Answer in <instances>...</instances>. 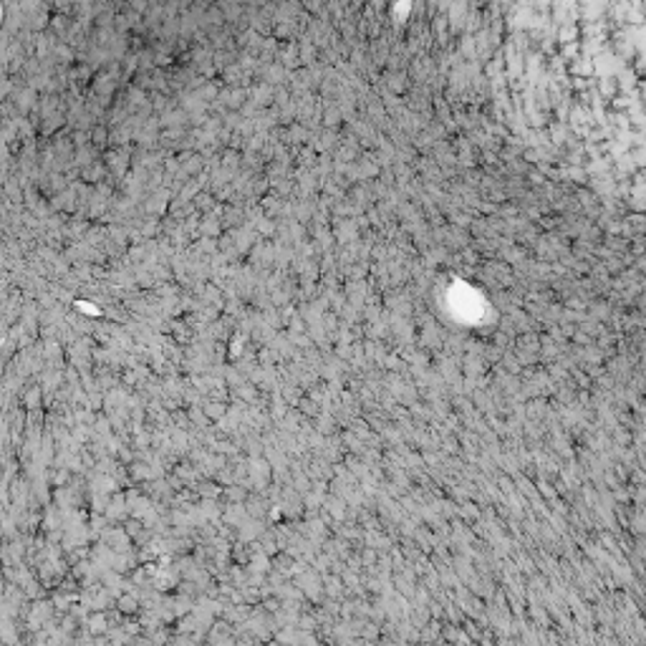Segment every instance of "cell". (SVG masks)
Wrapping results in <instances>:
<instances>
[{"label": "cell", "instance_id": "cell-1", "mask_svg": "<svg viewBox=\"0 0 646 646\" xmlns=\"http://www.w3.org/2000/svg\"><path fill=\"white\" fill-rule=\"evenodd\" d=\"M0 639H3V641H8V644H15V641H18V636H15V629H13L10 624H3V626H0Z\"/></svg>", "mask_w": 646, "mask_h": 646}]
</instances>
